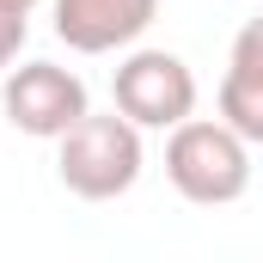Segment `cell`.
Masks as SVG:
<instances>
[{"label": "cell", "mask_w": 263, "mask_h": 263, "mask_svg": "<svg viewBox=\"0 0 263 263\" xmlns=\"http://www.w3.org/2000/svg\"><path fill=\"white\" fill-rule=\"evenodd\" d=\"M147 147H141V123H129L123 110H86L73 129L55 141V178L67 196L80 202H117L141 184Z\"/></svg>", "instance_id": "obj_1"}, {"label": "cell", "mask_w": 263, "mask_h": 263, "mask_svg": "<svg viewBox=\"0 0 263 263\" xmlns=\"http://www.w3.org/2000/svg\"><path fill=\"white\" fill-rule=\"evenodd\" d=\"M165 178L196 208H227L251 190V141L227 117H184L165 129Z\"/></svg>", "instance_id": "obj_2"}, {"label": "cell", "mask_w": 263, "mask_h": 263, "mask_svg": "<svg viewBox=\"0 0 263 263\" xmlns=\"http://www.w3.org/2000/svg\"><path fill=\"white\" fill-rule=\"evenodd\" d=\"M110 98L141 129H178L184 117H196V73L172 49H129L110 73Z\"/></svg>", "instance_id": "obj_3"}, {"label": "cell", "mask_w": 263, "mask_h": 263, "mask_svg": "<svg viewBox=\"0 0 263 263\" xmlns=\"http://www.w3.org/2000/svg\"><path fill=\"white\" fill-rule=\"evenodd\" d=\"M0 110H6V123L18 135H31V141H62L86 110H92V98H86V80L62 62H25V67H6L0 73Z\"/></svg>", "instance_id": "obj_4"}, {"label": "cell", "mask_w": 263, "mask_h": 263, "mask_svg": "<svg viewBox=\"0 0 263 263\" xmlns=\"http://www.w3.org/2000/svg\"><path fill=\"white\" fill-rule=\"evenodd\" d=\"M159 0H55V37L73 55H117L147 37Z\"/></svg>", "instance_id": "obj_5"}, {"label": "cell", "mask_w": 263, "mask_h": 263, "mask_svg": "<svg viewBox=\"0 0 263 263\" xmlns=\"http://www.w3.org/2000/svg\"><path fill=\"white\" fill-rule=\"evenodd\" d=\"M220 117L263 147V18H245L233 49H227V73H220Z\"/></svg>", "instance_id": "obj_6"}, {"label": "cell", "mask_w": 263, "mask_h": 263, "mask_svg": "<svg viewBox=\"0 0 263 263\" xmlns=\"http://www.w3.org/2000/svg\"><path fill=\"white\" fill-rule=\"evenodd\" d=\"M31 12H12V6H0V73L18 62V49H25V37H31V25H25Z\"/></svg>", "instance_id": "obj_7"}, {"label": "cell", "mask_w": 263, "mask_h": 263, "mask_svg": "<svg viewBox=\"0 0 263 263\" xmlns=\"http://www.w3.org/2000/svg\"><path fill=\"white\" fill-rule=\"evenodd\" d=\"M0 6H12V12H31V6H37V0H0Z\"/></svg>", "instance_id": "obj_8"}]
</instances>
